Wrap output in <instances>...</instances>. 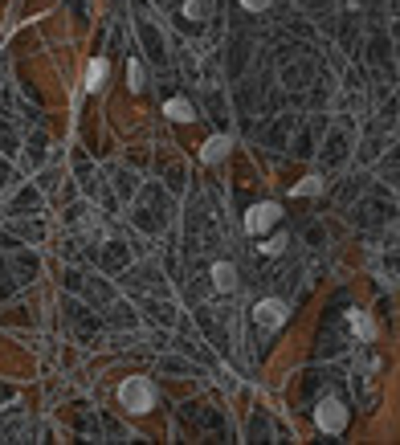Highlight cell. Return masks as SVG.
I'll list each match as a JSON object with an SVG mask.
<instances>
[{
  "label": "cell",
  "mask_w": 400,
  "mask_h": 445,
  "mask_svg": "<svg viewBox=\"0 0 400 445\" xmlns=\"http://www.w3.org/2000/svg\"><path fill=\"white\" fill-rule=\"evenodd\" d=\"M118 400H123V409L131 412V417H143V412L155 409V384L148 376H131L118 384Z\"/></svg>",
  "instance_id": "1"
},
{
  "label": "cell",
  "mask_w": 400,
  "mask_h": 445,
  "mask_svg": "<svg viewBox=\"0 0 400 445\" xmlns=\"http://www.w3.org/2000/svg\"><path fill=\"white\" fill-rule=\"evenodd\" d=\"M278 221H282V204H278V200H262V204H253L250 213H245V233L262 237V233H270Z\"/></svg>",
  "instance_id": "2"
},
{
  "label": "cell",
  "mask_w": 400,
  "mask_h": 445,
  "mask_svg": "<svg viewBox=\"0 0 400 445\" xmlns=\"http://www.w3.org/2000/svg\"><path fill=\"white\" fill-rule=\"evenodd\" d=\"M315 425L323 429V433H343V429H348V409H343V400H339V396H327V400H318Z\"/></svg>",
  "instance_id": "3"
},
{
  "label": "cell",
  "mask_w": 400,
  "mask_h": 445,
  "mask_svg": "<svg viewBox=\"0 0 400 445\" xmlns=\"http://www.w3.org/2000/svg\"><path fill=\"white\" fill-rule=\"evenodd\" d=\"M286 314H290V307H286L282 298H262V302H253V323L257 327H282Z\"/></svg>",
  "instance_id": "4"
},
{
  "label": "cell",
  "mask_w": 400,
  "mask_h": 445,
  "mask_svg": "<svg viewBox=\"0 0 400 445\" xmlns=\"http://www.w3.org/2000/svg\"><path fill=\"white\" fill-rule=\"evenodd\" d=\"M229 151H233V139H229V135H213V139H204V148H200V164H221Z\"/></svg>",
  "instance_id": "5"
},
{
  "label": "cell",
  "mask_w": 400,
  "mask_h": 445,
  "mask_svg": "<svg viewBox=\"0 0 400 445\" xmlns=\"http://www.w3.org/2000/svg\"><path fill=\"white\" fill-rule=\"evenodd\" d=\"M106 78H111V62H106V57H90V62H86V90H90V94L102 90Z\"/></svg>",
  "instance_id": "6"
},
{
  "label": "cell",
  "mask_w": 400,
  "mask_h": 445,
  "mask_svg": "<svg viewBox=\"0 0 400 445\" xmlns=\"http://www.w3.org/2000/svg\"><path fill=\"white\" fill-rule=\"evenodd\" d=\"M213 286H217L221 295H233V290H237V270H233V262H213Z\"/></svg>",
  "instance_id": "7"
},
{
  "label": "cell",
  "mask_w": 400,
  "mask_h": 445,
  "mask_svg": "<svg viewBox=\"0 0 400 445\" xmlns=\"http://www.w3.org/2000/svg\"><path fill=\"white\" fill-rule=\"evenodd\" d=\"M164 115L172 119V123H196V106H192L188 99H167Z\"/></svg>",
  "instance_id": "8"
},
{
  "label": "cell",
  "mask_w": 400,
  "mask_h": 445,
  "mask_svg": "<svg viewBox=\"0 0 400 445\" xmlns=\"http://www.w3.org/2000/svg\"><path fill=\"white\" fill-rule=\"evenodd\" d=\"M348 327H351V335H360L364 344L376 339V327H372V319H367L364 311H348Z\"/></svg>",
  "instance_id": "9"
},
{
  "label": "cell",
  "mask_w": 400,
  "mask_h": 445,
  "mask_svg": "<svg viewBox=\"0 0 400 445\" xmlns=\"http://www.w3.org/2000/svg\"><path fill=\"white\" fill-rule=\"evenodd\" d=\"M318 192H323V176H306V180H299V184H294V192H290V197L311 200V197H318Z\"/></svg>",
  "instance_id": "10"
},
{
  "label": "cell",
  "mask_w": 400,
  "mask_h": 445,
  "mask_svg": "<svg viewBox=\"0 0 400 445\" xmlns=\"http://www.w3.org/2000/svg\"><path fill=\"white\" fill-rule=\"evenodd\" d=\"M127 86H131V94H139L143 86H148V74H143V62H127Z\"/></svg>",
  "instance_id": "11"
},
{
  "label": "cell",
  "mask_w": 400,
  "mask_h": 445,
  "mask_svg": "<svg viewBox=\"0 0 400 445\" xmlns=\"http://www.w3.org/2000/svg\"><path fill=\"white\" fill-rule=\"evenodd\" d=\"M282 249H286V233H274L270 241H262V253H266V258H278Z\"/></svg>",
  "instance_id": "12"
},
{
  "label": "cell",
  "mask_w": 400,
  "mask_h": 445,
  "mask_svg": "<svg viewBox=\"0 0 400 445\" xmlns=\"http://www.w3.org/2000/svg\"><path fill=\"white\" fill-rule=\"evenodd\" d=\"M184 17H188V21H204V17H209V4H204V0H188V4H184Z\"/></svg>",
  "instance_id": "13"
},
{
  "label": "cell",
  "mask_w": 400,
  "mask_h": 445,
  "mask_svg": "<svg viewBox=\"0 0 400 445\" xmlns=\"http://www.w3.org/2000/svg\"><path fill=\"white\" fill-rule=\"evenodd\" d=\"M270 4H274V0H241V9H245V13H266Z\"/></svg>",
  "instance_id": "14"
}]
</instances>
